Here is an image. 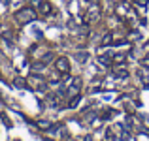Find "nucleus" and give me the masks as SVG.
I'll return each mask as SVG.
<instances>
[{"mask_svg":"<svg viewBox=\"0 0 149 141\" xmlns=\"http://www.w3.org/2000/svg\"><path fill=\"white\" fill-rule=\"evenodd\" d=\"M147 2H149V0H134V4H136V6H147Z\"/></svg>","mask_w":149,"mask_h":141,"instance_id":"obj_9","label":"nucleus"},{"mask_svg":"<svg viewBox=\"0 0 149 141\" xmlns=\"http://www.w3.org/2000/svg\"><path fill=\"white\" fill-rule=\"evenodd\" d=\"M113 41V34L111 32H106L104 36H102V45H109Z\"/></svg>","mask_w":149,"mask_h":141,"instance_id":"obj_6","label":"nucleus"},{"mask_svg":"<svg viewBox=\"0 0 149 141\" xmlns=\"http://www.w3.org/2000/svg\"><path fill=\"white\" fill-rule=\"evenodd\" d=\"M36 17H38V11L34 10L32 6H25L15 13V21H17L19 25H29V23H32Z\"/></svg>","mask_w":149,"mask_h":141,"instance_id":"obj_1","label":"nucleus"},{"mask_svg":"<svg viewBox=\"0 0 149 141\" xmlns=\"http://www.w3.org/2000/svg\"><path fill=\"white\" fill-rule=\"evenodd\" d=\"M51 10H53V8H51V4L47 2V0H42L40 4H38V13H42V15H49L51 13Z\"/></svg>","mask_w":149,"mask_h":141,"instance_id":"obj_4","label":"nucleus"},{"mask_svg":"<svg viewBox=\"0 0 149 141\" xmlns=\"http://www.w3.org/2000/svg\"><path fill=\"white\" fill-rule=\"evenodd\" d=\"M55 68H57V72L58 73H68L70 72V62H68V58L66 57H58L57 60H55Z\"/></svg>","mask_w":149,"mask_h":141,"instance_id":"obj_3","label":"nucleus"},{"mask_svg":"<svg viewBox=\"0 0 149 141\" xmlns=\"http://www.w3.org/2000/svg\"><path fill=\"white\" fill-rule=\"evenodd\" d=\"M13 85L17 88H29V83H26V79H23V77H15V79H13Z\"/></svg>","mask_w":149,"mask_h":141,"instance_id":"obj_5","label":"nucleus"},{"mask_svg":"<svg viewBox=\"0 0 149 141\" xmlns=\"http://www.w3.org/2000/svg\"><path fill=\"white\" fill-rule=\"evenodd\" d=\"M26 83H29V87L36 88V91H40V92H45V91H47V81H45L42 75H38L36 72H32V75H29Z\"/></svg>","mask_w":149,"mask_h":141,"instance_id":"obj_2","label":"nucleus"},{"mask_svg":"<svg viewBox=\"0 0 149 141\" xmlns=\"http://www.w3.org/2000/svg\"><path fill=\"white\" fill-rule=\"evenodd\" d=\"M76 60L81 62V64H83V62H87L89 60V53H76Z\"/></svg>","mask_w":149,"mask_h":141,"instance_id":"obj_7","label":"nucleus"},{"mask_svg":"<svg viewBox=\"0 0 149 141\" xmlns=\"http://www.w3.org/2000/svg\"><path fill=\"white\" fill-rule=\"evenodd\" d=\"M38 126H40V128H51V122H47V120H40Z\"/></svg>","mask_w":149,"mask_h":141,"instance_id":"obj_8","label":"nucleus"}]
</instances>
